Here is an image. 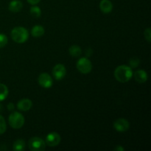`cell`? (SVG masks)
Returning <instances> with one entry per match:
<instances>
[{
	"mask_svg": "<svg viewBox=\"0 0 151 151\" xmlns=\"http://www.w3.org/2000/svg\"><path fill=\"white\" fill-rule=\"evenodd\" d=\"M25 147H26L25 142L22 139H19L13 143V149L15 151H23L24 150Z\"/></svg>",
	"mask_w": 151,
	"mask_h": 151,
	"instance_id": "15",
	"label": "cell"
},
{
	"mask_svg": "<svg viewBox=\"0 0 151 151\" xmlns=\"http://www.w3.org/2000/svg\"><path fill=\"white\" fill-rule=\"evenodd\" d=\"M7 130V125H6L5 120L4 117L0 115V135L3 134Z\"/></svg>",
	"mask_w": 151,
	"mask_h": 151,
	"instance_id": "19",
	"label": "cell"
},
{
	"mask_svg": "<svg viewBox=\"0 0 151 151\" xmlns=\"http://www.w3.org/2000/svg\"><path fill=\"white\" fill-rule=\"evenodd\" d=\"M44 28L41 25H35L32 27L31 30V35L35 38H38V37L42 36L44 34Z\"/></svg>",
	"mask_w": 151,
	"mask_h": 151,
	"instance_id": "14",
	"label": "cell"
},
{
	"mask_svg": "<svg viewBox=\"0 0 151 151\" xmlns=\"http://www.w3.org/2000/svg\"><path fill=\"white\" fill-rule=\"evenodd\" d=\"M133 75H134L135 81L139 83H144L147 81V78H148L147 73L142 69L136 71L134 74H133Z\"/></svg>",
	"mask_w": 151,
	"mask_h": 151,
	"instance_id": "10",
	"label": "cell"
},
{
	"mask_svg": "<svg viewBox=\"0 0 151 151\" xmlns=\"http://www.w3.org/2000/svg\"><path fill=\"white\" fill-rule=\"evenodd\" d=\"M38 82L41 87L45 88H51L53 84V81L51 76L48 73H46V72L41 73L38 76Z\"/></svg>",
	"mask_w": 151,
	"mask_h": 151,
	"instance_id": "6",
	"label": "cell"
},
{
	"mask_svg": "<svg viewBox=\"0 0 151 151\" xmlns=\"http://www.w3.org/2000/svg\"><path fill=\"white\" fill-rule=\"evenodd\" d=\"M77 69L81 73L88 74L92 69V64L87 58H81L77 62Z\"/></svg>",
	"mask_w": 151,
	"mask_h": 151,
	"instance_id": "5",
	"label": "cell"
},
{
	"mask_svg": "<svg viewBox=\"0 0 151 151\" xmlns=\"http://www.w3.org/2000/svg\"><path fill=\"white\" fill-rule=\"evenodd\" d=\"M144 35H145V39L147 41V42L150 43V41H151V29L150 27L147 28V29L145 30Z\"/></svg>",
	"mask_w": 151,
	"mask_h": 151,
	"instance_id": "22",
	"label": "cell"
},
{
	"mask_svg": "<svg viewBox=\"0 0 151 151\" xmlns=\"http://www.w3.org/2000/svg\"><path fill=\"white\" fill-rule=\"evenodd\" d=\"M7 42H8L7 37L4 34L0 33V48H3L4 47H5Z\"/></svg>",
	"mask_w": 151,
	"mask_h": 151,
	"instance_id": "21",
	"label": "cell"
},
{
	"mask_svg": "<svg viewBox=\"0 0 151 151\" xmlns=\"http://www.w3.org/2000/svg\"><path fill=\"white\" fill-rule=\"evenodd\" d=\"M130 124L127 119L119 118L114 122V128L119 132H125L129 129Z\"/></svg>",
	"mask_w": 151,
	"mask_h": 151,
	"instance_id": "8",
	"label": "cell"
},
{
	"mask_svg": "<svg viewBox=\"0 0 151 151\" xmlns=\"http://www.w3.org/2000/svg\"><path fill=\"white\" fill-rule=\"evenodd\" d=\"M46 145L50 147H55L60 142V136L56 132L50 133L46 137Z\"/></svg>",
	"mask_w": 151,
	"mask_h": 151,
	"instance_id": "7",
	"label": "cell"
},
{
	"mask_svg": "<svg viewBox=\"0 0 151 151\" xmlns=\"http://www.w3.org/2000/svg\"><path fill=\"white\" fill-rule=\"evenodd\" d=\"M28 147L32 151H43L46 149V143L40 137H32L28 142Z\"/></svg>",
	"mask_w": 151,
	"mask_h": 151,
	"instance_id": "4",
	"label": "cell"
},
{
	"mask_svg": "<svg viewBox=\"0 0 151 151\" xmlns=\"http://www.w3.org/2000/svg\"><path fill=\"white\" fill-rule=\"evenodd\" d=\"M30 14L34 18H39L41 15V8L38 6H33L30 8Z\"/></svg>",
	"mask_w": 151,
	"mask_h": 151,
	"instance_id": "18",
	"label": "cell"
},
{
	"mask_svg": "<svg viewBox=\"0 0 151 151\" xmlns=\"http://www.w3.org/2000/svg\"><path fill=\"white\" fill-rule=\"evenodd\" d=\"M8 122L13 129H20L24 124V117L19 112H13L9 116Z\"/></svg>",
	"mask_w": 151,
	"mask_h": 151,
	"instance_id": "3",
	"label": "cell"
},
{
	"mask_svg": "<svg viewBox=\"0 0 151 151\" xmlns=\"http://www.w3.org/2000/svg\"><path fill=\"white\" fill-rule=\"evenodd\" d=\"M100 8L103 13H109L113 10V4L110 0H102L100 3Z\"/></svg>",
	"mask_w": 151,
	"mask_h": 151,
	"instance_id": "12",
	"label": "cell"
},
{
	"mask_svg": "<svg viewBox=\"0 0 151 151\" xmlns=\"http://www.w3.org/2000/svg\"><path fill=\"white\" fill-rule=\"evenodd\" d=\"M1 109H2V106H1V105L0 104V111H1Z\"/></svg>",
	"mask_w": 151,
	"mask_h": 151,
	"instance_id": "26",
	"label": "cell"
},
{
	"mask_svg": "<svg viewBox=\"0 0 151 151\" xmlns=\"http://www.w3.org/2000/svg\"><path fill=\"white\" fill-rule=\"evenodd\" d=\"M27 1L29 4H32V5H35V4H37L38 3H39L41 0H27Z\"/></svg>",
	"mask_w": 151,
	"mask_h": 151,
	"instance_id": "24",
	"label": "cell"
},
{
	"mask_svg": "<svg viewBox=\"0 0 151 151\" xmlns=\"http://www.w3.org/2000/svg\"><path fill=\"white\" fill-rule=\"evenodd\" d=\"M32 102L29 99H22L17 103V108L22 111H27L32 108Z\"/></svg>",
	"mask_w": 151,
	"mask_h": 151,
	"instance_id": "11",
	"label": "cell"
},
{
	"mask_svg": "<svg viewBox=\"0 0 151 151\" xmlns=\"http://www.w3.org/2000/svg\"><path fill=\"white\" fill-rule=\"evenodd\" d=\"M66 74V67L63 66V64L55 65L52 69V75L55 78V79L57 81H60L63 79Z\"/></svg>",
	"mask_w": 151,
	"mask_h": 151,
	"instance_id": "9",
	"label": "cell"
},
{
	"mask_svg": "<svg viewBox=\"0 0 151 151\" xmlns=\"http://www.w3.org/2000/svg\"><path fill=\"white\" fill-rule=\"evenodd\" d=\"M69 52L72 57H79L82 53V50L81 47L78 45H72L71 46L70 48L69 49Z\"/></svg>",
	"mask_w": 151,
	"mask_h": 151,
	"instance_id": "16",
	"label": "cell"
},
{
	"mask_svg": "<svg viewBox=\"0 0 151 151\" xmlns=\"http://www.w3.org/2000/svg\"><path fill=\"white\" fill-rule=\"evenodd\" d=\"M10 35L13 41L18 44H22L28 39L29 33L27 29L23 27H16L12 29Z\"/></svg>",
	"mask_w": 151,
	"mask_h": 151,
	"instance_id": "2",
	"label": "cell"
},
{
	"mask_svg": "<svg viewBox=\"0 0 151 151\" xmlns=\"http://www.w3.org/2000/svg\"><path fill=\"white\" fill-rule=\"evenodd\" d=\"M114 78L120 83L128 82L133 77V71L130 66L121 65L117 66L114 70Z\"/></svg>",
	"mask_w": 151,
	"mask_h": 151,
	"instance_id": "1",
	"label": "cell"
},
{
	"mask_svg": "<svg viewBox=\"0 0 151 151\" xmlns=\"http://www.w3.org/2000/svg\"><path fill=\"white\" fill-rule=\"evenodd\" d=\"M22 7H23V4L19 0H13L10 1L8 6L10 11L13 12V13H18L22 10Z\"/></svg>",
	"mask_w": 151,
	"mask_h": 151,
	"instance_id": "13",
	"label": "cell"
},
{
	"mask_svg": "<svg viewBox=\"0 0 151 151\" xmlns=\"http://www.w3.org/2000/svg\"><path fill=\"white\" fill-rule=\"evenodd\" d=\"M7 109H8V111H13L15 109V106L13 103H9L8 104H7Z\"/></svg>",
	"mask_w": 151,
	"mask_h": 151,
	"instance_id": "23",
	"label": "cell"
},
{
	"mask_svg": "<svg viewBox=\"0 0 151 151\" xmlns=\"http://www.w3.org/2000/svg\"><path fill=\"white\" fill-rule=\"evenodd\" d=\"M139 63H140V60L139 59L137 58H132L129 60L130 67H131V69H132V68L138 67Z\"/></svg>",
	"mask_w": 151,
	"mask_h": 151,
	"instance_id": "20",
	"label": "cell"
},
{
	"mask_svg": "<svg viewBox=\"0 0 151 151\" xmlns=\"http://www.w3.org/2000/svg\"><path fill=\"white\" fill-rule=\"evenodd\" d=\"M115 150H116V151H124V150H125V149H124L123 147H122V146L118 145L117 147L115 148Z\"/></svg>",
	"mask_w": 151,
	"mask_h": 151,
	"instance_id": "25",
	"label": "cell"
},
{
	"mask_svg": "<svg viewBox=\"0 0 151 151\" xmlns=\"http://www.w3.org/2000/svg\"><path fill=\"white\" fill-rule=\"evenodd\" d=\"M8 88L4 84L0 83V102L3 101L8 96Z\"/></svg>",
	"mask_w": 151,
	"mask_h": 151,
	"instance_id": "17",
	"label": "cell"
}]
</instances>
